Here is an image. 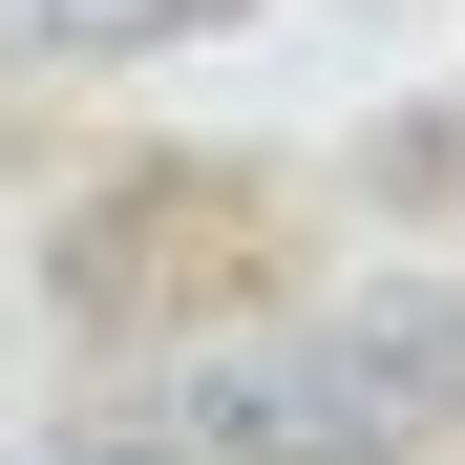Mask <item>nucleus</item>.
<instances>
[{
  "mask_svg": "<svg viewBox=\"0 0 465 465\" xmlns=\"http://www.w3.org/2000/svg\"><path fill=\"white\" fill-rule=\"evenodd\" d=\"M212 0H0V64H106V43H170Z\"/></svg>",
  "mask_w": 465,
  "mask_h": 465,
  "instance_id": "nucleus-2",
  "label": "nucleus"
},
{
  "mask_svg": "<svg viewBox=\"0 0 465 465\" xmlns=\"http://www.w3.org/2000/svg\"><path fill=\"white\" fill-rule=\"evenodd\" d=\"M64 465H170V444H64Z\"/></svg>",
  "mask_w": 465,
  "mask_h": 465,
  "instance_id": "nucleus-3",
  "label": "nucleus"
},
{
  "mask_svg": "<svg viewBox=\"0 0 465 465\" xmlns=\"http://www.w3.org/2000/svg\"><path fill=\"white\" fill-rule=\"evenodd\" d=\"M444 381H465V339H444V318H296V339L191 360L170 465H381V444H423Z\"/></svg>",
  "mask_w": 465,
  "mask_h": 465,
  "instance_id": "nucleus-1",
  "label": "nucleus"
}]
</instances>
